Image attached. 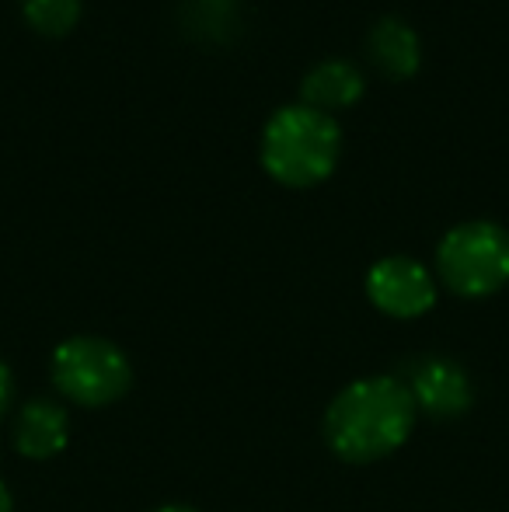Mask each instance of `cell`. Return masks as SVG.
Instances as JSON below:
<instances>
[{"label":"cell","mask_w":509,"mask_h":512,"mask_svg":"<svg viewBox=\"0 0 509 512\" xmlns=\"http://www.w3.org/2000/svg\"><path fill=\"white\" fill-rule=\"evenodd\" d=\"M415 408L405 380L398 377H363L342 387L325 408L328 450L346 464H374L408 443L415 429Z\"/></svg>","instance_id":"1"},{"label":"cell","mask_w":509,"mask_h":512,"mask_svg":"<svg viewBox=\"0 0 509 512\" xmlns=\"http://www.w3.org/2000/svg\"><path fill=\"white\" fill-rule=\"evenodd\" d=\"M342 150V129L321 108L304 102L283 105L269 115L262 129V164L276 182L307 189L332 175Z\"/></svg>","instance_id":"2"},{"label":"cell","mask_w":509,"mask_h":512,"mask_svg":"<svg viewBox=\"0 0 509 512\" xmlns=\"http://www.w3.org/2000/svg\"><path fill=\"white\" fill-rule=\"evenodd\" d=\"M436 272L457 297L482 300L509 283V230L496 220H464L436 244Z\"/></svg>","instance_id":"3"},{"label":"cell","mask_w":509,"mask_h":512,"mask_svg":"<svg viewBox=\"0 0 509 512\" xmlns=\"http://www.w3.org/2000/svg\"><path fill=\"white\" fill-rule=\"evenodd\" d=\"M53 387L81 408H105L133 387V363L116 342L98 335H74L56 345L49 359Z\"/></svg>","instance_id":"4"},{"label":"cell","mask_w":509,"mask_h":512,"mask_svg":"<svg viewBox=\"0 0 509 512\" xmlns=\"http://www.w3.org/2000/svg\"><path fill=\"white\" fill-rule=\"evenodd\" d=\"M367 297L387 317H422L436 304V283L422 262L408 255H387L367 272Z\"/></svg>","instance_id":"5"},{"label":"cell","mask_w":509,"mask_h":512,"mask_svg":"<svg viewBox=\"0 0 509 512\" xmlns=\"http://www.w3.org/2000/svg\"><path fill=\"white\" fill-rule=\"evenodd\" d=\"M405 387L412 394L415 408L426 411L429 418H440V422H450V418H461L464 411L475 401V387H471V377L457 359L447 356H422L408 366Z\"/></svg>","instance_id":"6"},{"label":"cell","mask_w":509,"mask_h":512,"mask_svg":"<svg viewBox=\"0 0 509 512\" xmlns=\"http://www.w3.org/2000/svg\"><path fill=\"white\" fill-rule=\"evenodd\" d=\"M70 418L56 401H28L14 418V450L28 460H49L67 450Z\"/></svg>","instance_id":"7"},{"label":"cell","mask_w":509,"mask_h":512,"mask_svg":"<svg viewBox=\"0 0 509 512\" xmlns=\"http://www.w3.org/2000/svg\"><path fill=\"white\" fill-rule=\"evenodd\" d=\"M363 88H367L363 70L353 60L332 56V60L314 63L304 74V81H300V102L332 115L335 108L353 105L363 95Z\"/></svg>","instance_id":"8"},{"label":"cell","mask_w":509,"mask_h":512,"mask_svg":"<svg viewBox=\"0 0 509 512\" xmlns=\"http://www.w3.org/2000/svg\"><path fill=\"white\" fill-rule=\"evenodd\" d=\"M367 53L387 77H412L422 63V39L405 18L384 14L370 25Z\"/></svg>","instance_id":"9"},{"label":"cell","mask_w":509,"mask_h":512,"mask_svg":"<svg viewBox=\"0 0 509 512\" xmlns=\"http://www.w3.org/2000/svg\"><path fill=\"white\" fill-rule=\"evenodd\" d=\"M25 18L32 21V28L46 35H63L77 25L81 18V0H21Z\"/></svg>","instance_id":"10"},{"label":"cell","mask_w":509,"mask_h":512,"mask_svg":"<svg viewBox=\"0 0 509 512\" xmlns=\"http://www.w3.org/2000/svg\"><path fill=\"white\" fill-rule=\"evenodd\" d=\"M11 401H14V377H11V366L0 359V418L11 408Z\"/></svg>","instance_id":"11"},{"label":"cell","mask_w":509,"mask_h":512,"mask_svg":"<svg viewBox=\"0 0 509 512\" xmlns=\"http://www.w3.org/2000/svg\"><path fill=\"white\" fill-rule=\"evenodd\" d=\"M0 512H14V499H11V492H7L4 481H0Z\"/></svg>","instance_id":"12"},{"label":"cell","mask_w":509,"mask_h":512,"mask_svg":"<svg viewBox=\"0 0 509 512\" xmlns=\"http://www.w3.org/2000/svg\"><path fill=\"white\" fill-rule=\"evenodd\" d=\"M154 512H196L192 506H161V509H154Z\"/></svg>","instance_id":"13"}]
</instances>
